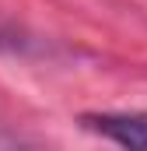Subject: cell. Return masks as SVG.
I'll return each mask as SVG.
<instances>
[{
	"instance_id": "6da1fadb",
	"label": "cell",
	"mask_w": 147,
	"mask_h": 151,
	"mask_svg": "<svg viewBox=\"0 0 147 151\" xmlns=\"http://www.w3.org/2000/svg\"><path fill=\"white\" fill-rule=\"evenodd\" d=\"M84 127L102 134L105 141L119 144V148L147 151V109H133V113H91V116H84Z\"/></svg>"
}]
</instances>
